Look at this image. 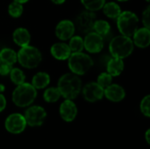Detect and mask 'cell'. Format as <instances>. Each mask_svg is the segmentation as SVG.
Listing matches in <instances>:
<instances>
[{"label":"cell","mask_w":150,"mask_h":149,"mask_svg":"<svg viewBox=\"0 0 150 149\" xmlns=\"http://www.w3.org/2000/svg\"><path fill=\"white\" fill-rule=\"evenodd\" d=\"M57 88L61 97L72 100L80 94L82 90V81L79 76L73 73H66L59 78Z\"/></svg>","instance_id":"1"},{"label":"cell","mask_w":150,"mask_h":149,"mask_svg":"<svg viewBox=\"0 0 150 149\" xmlns=\"http://www.w3.org/2000/svg\"><path fill=\"white\" fill-rule=\"evenodd\" d=\"M134 48V45L132 39L122 34L114 37L109 44V50L112 56L120 59H125L130 56Z\"/></svg>","instance_id":"2"},{"label":"cell","mask_w":150,"mask_h":149,"mask_svg":"<svg viewBox=\"0 0 150 149\" xmlns=\"http://www.w3.org/2000/svg\"><path fill=\"white\" fill-rule=\"evenodd\" d=\"M42 61V54L40 51L33 47L27 45L20 47L17 54V61L25 68H35Z\"/></svg>","instance_id":"3"},{"label":"cell","mask_w":150,"mask_h":149,"mask_svg":"<svg viewBox=\"0 0 150 149\" xmlns=\"http://www.w3.org/2000/svg\"><path fill=\"white\" fill-rule=\"evenodd\" d=\"M37 97V90L29 83L17 85L12 92V101L18 107L29 106Z\"/></svg>","instance_id":"4"},{"label":"cell","mask_w":150,"mask_h":149,"mask_svg":"<svg viewBox=\"0 0 150 149\" xmlns=\"http://www.w3.org/2000/svg\"><path fill=\"white\" fill-rule=\"evenodd\" d=\"M92 58L83 52L71 53L68 58V65L71 73L76 76H83L86 74L93 66Z\"/></svg>","instance_id":"5"},{"label":"cell","mask_w":150,"mask_h":149,"mask_svg":"<svg viewBox=\"0 0 150 149\" xmlns=\"http://www.w3.org/2000/svg\"><path fill=\"white\" fill-rule=\"evenodd\" d=\"M117 19V26L120 32L127 37H132L135 31L138 29L139 18L138 16L130 11H121Z\"/></svg>","instance_id":"6"},{"label":"cell","mask_w":150,"mask_h":149,"mask_svg":"<svg viewBox=\"0 0 150 149\" xmlns=\"http://www.w3.org/2000/svg\"><path fill=\"white\" fill-rule=\"evenodd\" d=\"M25 119L26 125L31 126H41L47 117V112L41 106L33 105L29 107L25 112Z\"/></svg>","instance_id":"7"},{"label":"cell","mask_w":150,"mask_h":149,"mask_svg":"<svg viewBox=\"0 0 150 149\" xmlns=\"http://www.w3.org/2000/svg\"><path fill=\"white\" fill-rule=\"evenodd\" d=\"M84 49L91 54H98L104 48V39L101 35L91 31L83 39Z\"/></svg>","instance_id":"8"},{"label":"cell","mask_w":150,"mask_h":149,"mask_svg":"<svg viewBox=\"0 0 150 149\" xmlns=\"http://www.w3.org/2000/svg\"><path fill=\"white\" fill-rule=\"evenodd\" d=\"M96 20H97V17L94 11H83L77 16L76 19L75 26L82 32L88 33L93 31V25Z\"/></svg>","instance_id":"9"},{"label":"cell","mask_w":150,"mask_h":149,"mask_svg":"<svg viewBox=\"0 0 150 149\" xmlns=\"http://www.w3.org/2000/svg\"><path fill=\"white\" fill-rule=\"evenodd\" d=\"M5 128L8 132L17 134L22 133L25 126L26 122L25 117L20 113H12L7 117L5 120Z\"/></svg>","instance_id":"10"},{"label":"cell","mask_w":150,"mask_h":149,"mask_svg":"<svg viewBox=\"0 0 150 149\" xmlns=\"http://www.w3.org/2000/svg\"><path fill=\"white\" fill-rule=\"evenodd\" d=\"M83 96L88 102L94 103L99 101L104 97V89L96 82L87 83L83 89Z\"/></svg>","instance_id":"11"},{"label":"cell","mask_w":150,"mask_h":149,"mask_svg":"<svg viewBox=\"0 0 150 149\" xmlns=\"http://www.w3.org/2000/svg\"><path fill=\"white\" fill-rule=\"evenodd\" d=\"M75 23L69 19H63L60 21L55 27V35L61 40H69L75 33Z\"/></svg>","instance_id":"12"},{"label":"cell","mask_w":150,"mask_h":149,"mask_svg":"<svg viewBox=\"0 0 150 149\" xmlns=\"http://www.w3.org/2000/svg\"><path fill=\"white\" fill-rule=\"evenodd\" d=\"M60 115L62 119L67 122L73 121L77 114V107L76 104L70 100L66 99L64 100L60 105Z\"/></svg>","instance_id":"13"},{"label":"cell","mask_w":150,"mask_h":149,"mask_svg":"<svg viewBox=\"0 0 150 149\" xmlns=\"http://www.w3.org/2000/svg\"><path fill=\"white\" fill-rule=\"evenodd\" d=\"M104 96L112 102H120L125 98L126 91L122 86L112 83L104 89Z\"/></svg>","instance_id":"14"},{"label":"cell","mask_w":150,"mask_h":149,"mask_svg":"<svg viewBox=\"0 0 150 149\" xmlns=\"http://www.w3.org/2000/svg\"><path fill=\"white\" fill-rule=\"evenodd\" d=\"M133 42L134 45L140 48H146L150 44V30L147 27L138 28L135 32L133 34Z\"/></svg>","instance_id":"15"},{"label":"cell","mask_w":150,"mask_h":149,"mask_svg":"<svg viewBox=\"0 0 150 149\" xmlns=\"http://www.w3.org/2000/svg\"><path fill=\"white\" fill-rule=\"evenodd\" d=\"M50 53L54 59L59 61H65L69 57L71 50L68 44L64 42H57L51 47Z\"/></svg>","instance_id":"16"},{"label":"cell","mask_w":150,"mask_h":149,"mask_svg":"<svg viewBox=\"0 0 150 149\" xmlns=\"http://www.w3.org/2000/svg\"><path fill=\"white\" fill-rule=\"evenodd\" d=\"M12 40L17 46L23 47L30 44L31 34L26 28L18 27L14 30L12 33Z\"/></svg>","instance_id":"17"},{"label":"cell","mask_w":150,"mask_h":149,"mask_svg":"<svg viewBox=\"0 0 150 149\" xmlns=\"http://www.w3.org/2000/svg\"><path fill=\"white\" fill-rule=\"evenodd\" d=\"M124 68H125V64L123 59L112 57L107 62L106 71L112 76H118L123 72Z\"/></svg>","instance_id":"18"},{"label":"cell","mask_w":150,"mask_h":149,"mask_svg":"<svg viewBox=\"0 0 150 149\" xmlns=\"http://www.w3.org/2000/svg\"><path fill=\"white\" fill-rule=\"evenodd\" d=\"M50 83V76L47 72H38L32 79V85L36 90H42Z\"/></svg>","instance_id":"19"},{"label":"cell","mask_w":150,"mask_h":149,"mask_svg":"<svg viewBox=\"0 0 150 149\" xmlns=\"http://www.w3.org/2000/svg\"><path fill=\"white\" fill-rule=\"evenodd\" d=\"M103 11L105 15L112 19H115L119 17V15L121 13V9L120 6L115 3V2H108L105 3L104 6L102 7Z\"/></svg>","instance_id":"20"},{"label":"cell","mask_w":150,"mask_h":149,"mask_svg":"<svg viewBox=\"0 0 150 149\" xmlns=\"http://www.w3.org/2000/svg\"><path fill=\"white\" fill-rule=\"evenodd\" d=\"M0 61L13 66L17 62V53L10 47H4L1 49Z\"/></svg>","instance_id":"21"},{"label":"cell","mask_w":150,"mask_h":149,"mask_svg":"<svg viewBox=\"0 0 150 149\" xmlns=\"http://www.w3.org/2000/svg\"><path fill=\"white\" fill-rule=\"evenodd\" d=\"M111 30V25L110 24L104 19H97L94 23L93 25V31L97 33H98L99 35L105 36L106 34H108V32Z\"/></svg>","instance_id":"22"},{"label":"cell","mask_w":150,"mask_h":149,"mask_svg":"<svg viewBox=\"0 0 150 149\" xmlns=\"http://www.w3.org/2000/svg\"><path fill=\"white\" fill-rule=\"evenodd\" d=\"M60 97H61V94L57 87L47 88L43 93V98L47 103H54L58 101Z\"/></svg>","instance_id":"23"},{"label":"cell","mask_w":150,"mask_h":149,"mask_svg":"<svg viewBox=\"0 0 150 149\" xmlns=\"http://www.w3.org/2000/svg\"><path fill=\"white\" fill-rule=\"evenodd\" d=\"M9 75H10L11 81L15 85H19V84L25 83V75L20 68H12Z\"/></svg>","instance_id":"24"},{"label":"cell","mask_w":150,"mask_h":149,"mask_svg":"<svg viewBox=\"0 0 150 149\" xmlns=\"http://www.w3.org/2000/svg\"><path fill=\"white\" fill-rule=\"evenodd\" d=\"M71 53L75 52H82L84 48L83 47V39L81 36H72L69 39V43L68 44Z\"/></svg>","instance_id":"25"},{"label":"cell","mask_w":150,"mask_h":149,"mask_svg":"<svg viewBox=\"0 0 150 149\" xmlns=\"http://www.w3.org/2000/svg\"><path fill=\"white\" fill-rule=\"evenodd\" d=\"M83 5L90 11H97L102 9L105 0H81Z\"/></svg>","instance_id":"26"},{"label":"cell","mask_w":150,"mask_h":149,"mask_svg":"<svg viewBox=\"0 0 150 149\" xmlns=\"http://www.w3.org/2000/svg\"><path fill=\"white\" fill-rule=\"evenodd\" d=\"M24 8H23V4L18 2L13 1L12 3H11L8 6V13L11 17L12 18H19L22 13H23Z\"/></svg>","instance_id":"27"},{"label":"cell","mask_w":150,"mask_h":149,"mask_svg":"<svg viewBox=\"0 0 150 149\" xmlns=\"http://www.w3.org/2000/svg\"><path fill=\"white\" fill-rule=\"evenodd\" d=\"M98 84H99L103 89H105L106 87H108L110 84L112 83V76L108 74L107 72L105 73H101L98 76V80H97Z\"/></svg>","instance_id":"28"},{"label":"cell","mask_w":150,"mask_h":149,"mask_svg":"<svg viewBox=\"0 0 150 149\" xmlns=\"http://www.w3.org/2000/svg\"><path fill=\"white\" fill-rule=\"evenodd\" d=\"M149 104H150V96L147 95L145 97L142 98L141 105H140V109L141 112L145 115L146 117H150V110H149Z\"/></svg>","instance_id":"29"},{"label":"cell","mask_w":150,"mask_h":149,"mask_svg":"<svg viewBox=\"0 0 150 149\" xmlns=\"http://www.w3.org/2000/svg\"><path fill=\"white\" fill-rule=\"evenodd\" d=\"M150 7L148 6L142 12V23L144 27H147L150 29Z\"/></svg>","instance_id":"30"},{"label":"cell","mask_w":150,"mask_h":149,"mask_svg":"<svg viewBox=\"0 0 150 149\" xmlns=\"http://www.w3.org/2000/svg\"><path fill=\"white\" fill-rule=\"evenodd\" d=\"M11 68H12L11 65L6 64L4 62H0V76H8L10 74Z\"/></svg>","instance_id":"31"},{"label":"cell","mask_w":150,"mask_h":149,"mask_svg":"<svg viewBox=\"0 0 150 149\" xmlns=\"http://www.w3.org/2000/svg\"><path fill=\"white\" fill-rule=\"evenodd\" d=\"M5 106H6V99L4 96L0 93V112L4 110Z\"/></svg>","instance_id":"32"},{"label":"cell","mask_w":150,"mask_h":149,"mask_svg":"<svg viewBox=\"0 0 150 149\" xmlns=\"http://www.w3.org/2000/svg\"><path fill=\"white\" fill-rule=\"evenodd\" d=\"M54 4H63V3H65V1L66 0H51Z\"/></svg>","instance_id":"33"},{"label":"cell","mask_w":150,"mask_h":149,"mask_svg":"<svg viewBox=\"0 0 150 149\" xmlns=\"http://www.w3.org/2000/svg\"><path fill=\"white\" fill-rule=\"evenodd\" d=\"M149 133H150V130H148V131H147V133H146V140H147V142H148L149 144L150 143Z\"/></svg>","instance_id":"34"},{"label":"cell","mask_w":150,"mask_h":149,"mask_svg":"<svg viewBox=\"0 0 150 149\" xmlns=\"http://www.w3.org/2000/svg\"><path fill=\"white\" fill-rule=\"evenodd\" d=\"M13 1H15V2H18V3H20V4H25V3H27L29 0H13Z\"/></svg>","instance_id":"35"},{"label":"cell","mask_w":150,"mask_h":149,"mask_svg":"<svg viewBox=\"0 0 150 149\" xmlns=\"http://www.w3.org/2000/svg\"><path fill=\"white\" fill-rule=\"evenodd\" d=\"M4 90H5V87H4L3 84H1V83H0V92H3Z\"/></svg>","instance_id":"36"},{"label":"cell","mask_w":150,"mask_h":149,"mask_svg":"<svg viewBox=\"0 0 150 149\" xmlns=\"http://www.w3.org/2000/svg\"><path fill=\"white\" fill-rule=\"evenodd\" d=\"M117 1H120V2H126V1H128V0H117Z\"/></svg>","instance_id":"37"},{"label":"cell","mask_w":150,"mask_h":149,"mask_svg":"<svg viewBox=\"0 0 150 149\" xmlns=\"http://www.w3.org/2000/svg\"><path fill=\"white\" fill-rule=\"evenodd\" d=\"M146 1H147V2H148V3H149V0H146Z\"/></svg>","instance_id":"38"},{"label":"cell","mask_w":150,"mask_h":149,"mask_svg":"<svg viewBox=\"0 0 150 149\" xmlns=\"http://www.w3.org/2000/svg\"><path fill=\"white\" fill-rule=\"evenodd\" d=\"M0 62H1V61H0Z\"/></svg>","instance_id":"39"}]
</instances>
